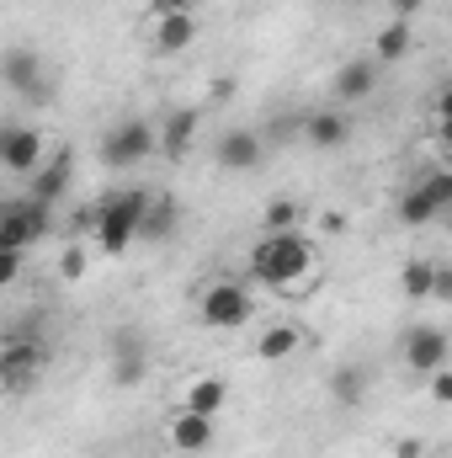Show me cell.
Listing matches in <instances>:
<instances>
[{
    "instance_id": "f546056e",
    "label": "cell",
    "mask_w": 452,
    "mask_h": 458,
    "mask_svg": "<svg viewBox=\"0 0 452 458\" xmlns=\"http://www.w3.org/2000/svg\"><path fill=\"white\" fill-rule=\"evenodd\" d=\"M394 458H426V443L421 437H399L394 443Z\"/></svg>"
},
{
    "instance_id": "30bf717a",
    "label": "cell",
    "mask_w": 452,
    "mask_h": 458,
    "mask_svg": "<svg viewBox=\"0 0 452 458\" xmlns=\"http://www.w3.org/2000/svg\"><path fill=\"white\" fill-rule=\"evenodd\" d=\"M448 203H452V176L448 171H431L421 187H410V192L399 198V219L410 229H421V225H431V219H442Z\"/></svg>"
},
{
    "instance_id": "d6986e66",
    "label": "cell",
    "mask_w": 452,
    "mask_h": 458,
    "mask_svg": "<svg viewBox=\"0 0 452 458\" xmlns=\"http://www.w3.org/2000/svg\"><path fill=\"white\" fill-rule=\"evenodd\" d=\"M181 225V208H176V198L171 192H149V208H144V219H138V240H149V245H160V240H171Z\"/></svg>"
},
{
    "instance_id": "277c9868",
    "label": "cell",
    "mask_w": 452,
    "mask_h": 458,
    "mask_svg": "<svg viewBox=\"0 0 452 458\" xmlns=\"http://www.w3.org/2000/svg\"><path fill=\"white\" fill-rule=\"evenodd\" d=\"M0 86L32 107H48L54 102V75H48V59L32 54V48H5L0 54Z\"/></svg>"
},
{
    "instance_id": "ba28073f",
    "label": "cell",
    "mask_w": 452,
    "mask_h": 458,
    "mask_svg": "<svg viewBox=\"0 0 452 458\" xmlns=\"http://www.w3.org/2000/svg\"><path fill=\"white\" fill-rule=\"evenodd\" d=\"M197 32H203L197 11H149V48L160 59H176V54L197 48Z\"/></svg>"
},
{
    "instance_id": "484cf974",
    "label": "cell",
    "mask_w": 452,
    "mask_h": 458,
    "mask_svg": "<svg viewBox=\"0 0 452 458\" xmlns=\"http://www.w3.org/2000/svg\"><path fill=\"white\" fill-rule=\"evenodd\" d=\"M86 261H91V250H86L80 240L64 245V250H59V277H64V283H80V277H86Z\"/></svg>"
},
{
    "instance_id": "7402d4cb",
    "label": "cell",
    "mask_w": 452,
    "mask_h": 458,
    "mask_svg": "<svg viewBox=\"0 0 452 458\" xmlns=\"http://www.w3.org/2000/svg\"><path fill=\"white\" fill-rule=\"evenodd\" d=\"M410 54V16H394L378 38H372V64H394V59H405Z\"/></svg>"
},
{
    "instance_id": "603a6c76",
    "label": "cell",
    "mask_w": 452,
    "mask_h": 458,
    "mask_svg": "<svg viewBox=\"0 0 452 458\" xmlns=\"http://www.w3.org/2000/svg\"><path fill=\"white\" fill-rule=\"evenodd\" d=\"M431 283H437V261H426V256L405 261V272H399V293H405L410 304H426V299H431Z\"/></svg>"
},
{
    "instance_id": "9c48e42d",
    "label": "cell",
    "mask_w": 452,
    "mask_h": 458,
    "mask_svg": "<svg viewBox=\"0 0 452 458\" xmlns=\"http://www.w3.org/2000/svg\"><path fill=\"white\" fill-rule=\"evenodd\" d=\"M197 128H203V107H171V113L155 123V155L181 165L197 144Z\"/></svg>"
},
{
    "instance_id": "9a60e30c",
    "label": "cell",
    "mask_w": 452,
    "mask_h": 458,
    "mask_svg": "<svg viewBox=\"0 0 452 458\" xmlns=\"http://www.w3.org/2000/svg\"><path fill=\"white\" fill-rule=\"evenodd\" d=\"M229 400V378L224 373H192L176 394V411H192V416H219Z\"/></svg>"
},
{
    "instance_id": "7c38bea8",
    "label": "cell",
    "mask_w": 452,
    "mask_h": 458,
    "mask_svg": "<svg viewBox=\"0 0 452 458\" xmlns=\"http://www.w3.org/2000/svg\"><path fill=\"white\" fill-rule=\"evenodd\" d=\"M70 176H75V155H70V149H59V155H48V160L27 176V198H32V203H43V208H54V203L70 192Z\"/></svg>"
},
{
    "instance_id": "4fadbf2b",
    "label": "cell",
    "mask_w": 452,
    "mask_h": 458,
    "mask_svg": "<svg viewBox=\"0 0 452 458\" xmlns=\"http://www.w3.org/2000/svg\"><path fill=\"white\" fill-rule=\"evenodd\" d=\"M165 443H171L176 454H208V448L219 443V427H213V416L171 411V416H165Z\"/></svg>"
},
{
    "instance_id": "6da1fadb",
    "label": "cell",
    "mask_w": 452,
    "mask_h": 458,
    "mask_svg": "<svg viewBox=\"0 0 452 458\" xmlns=\"http://www.w3.org/2000/svg\"><path fill=\"white\" fill-rule=\"evenodd\" d=\"M250 277L261 283V288H272V293H282V299H298V293H309L314 283H320V250H314V240L309 234H298V229H266L255 245H250Z\"/></svg>"
},
{
    "instance_id": "2e32d148",
    "label": "cell",
    "mask_w": 452,
    "mask_h": 458,
    "mask_svg": "<svg viewBox=\"0 0 452 458\" xmlns=\"http://www.w3.org/2000/svg\"><path fill=\"white\" fill-rule=\"evenodd\" d=\"M213 160H219L224 171H255V165L266 160V139H261L255 128H229L224 139L213 144Z\"/></svg>"
},
{
    "instance_id": "ffe728a7",
    "label": "cell",
    "mask_w": 452,
    "mask_h": 458,
    "mask_svg": "<svg viewBox=\"0 0 452 458\" xmlns=\"http://www.w3.org/2000/svg\"><path fill=\"white\" fill-rule=\"evenodd\" d=\"M304 139H309L314 149H340V144L351 139V117L340 113V107L309 113V117H304Z\"/></svg>"
},
{
    "instance_id": "f1b7e54d",
    "label": "cell",
    "mask_w": 452,
    "mask_h": 458,
    "mask_svg": "<svg viewBox=\"0 0 452 458\" xmlns=\"http://www.w3.org/2000/svg\"><path fill=\"white\" fill-rule=\"evenodd\" d=\"M426 389H431V405H448V400H452V368H448V362L426 373Z\"/></svg>"
},
{
    "instance_id": "52a82bcc",
    "label": "cell",
    "mask_w": 452,
    "mask_h": 458,
    "mask_svg": "<svg viewBox=\"0 0 452 458\" xmlns=\"http://www.w3.org/2000/svg\"><path fill=\"white\" fill-rule=\"evenodd\" d=\"M48 219H54V208H43L32 198L0 203V250H32L48 234Z\"/></svg>"
},
{
    "instance_id": "8992f818",
    "label": "cell",
    "mask_w": 452,
    "mask_h": 458,
    "mask_svg": "<svg viewBox=\"0 0 452 458\" xmlns=\"http://www.w3.org/2000/svg\"><path fill=\"white\" fill-rule=\"evenodd\" d=\"M43 160H48V133L43 128H32V123H5L0 128V171L5 176L27 182Z\"/></svg>"
},
{
    "instance_id": "ac0fdd59",
    "label": "cell",
    "mask_w": 452,
    "mask_h": 458,
    "mask_svg": "<svg viewBox=\"0 0 452 458\" xmlns=\"http://www.w3.org/2000/svg\"><path fill=\"white\" fill-rule=\"evenodd\" d=\"M298 352H304V331H298L293 320H272V326L255 331V357H261V362H288V357H298Z\"/></svg>"
},
{
    "instance_id": "83f0119b",
    "label": "cell",
    "mask_w": 452,
    "mask_h": 458,
    "mask_svg": "<svg viewBox=\"0 0 452 458\" xmlns=\"http://www.w3.org/2000/svg\"><path fill=\"white\" fill-rule=\"evenodd\" d=\"M27 272V250H0V288H16Z\"/></svg>"
},
{
    "instance_id": "e0dca14e",
    "label": "cell",
    "mask_w": 452,
    "mask_h": 458,
    "mask_svg": "<svg viewBox=\"0 0 452 458\" xmlns=\"http://www.w3.org/2000/svg\"><path fill=\"white\" fill-rule=\"evenodd\" d=\"M378 91V64L362 54V59H346L336 70V86H331V97L336 102H367Z\"/></svg>"
},
{
    "instance_id": "5bb4252c",
    "label": "cell",
    "mask_w": 452,
    "mask_h": 458,
    "mask_svg": "<svg viewBox=\"0 0 452 458\" xmlns=\"http://www.w3.org/2000/svg\"><path fill=\"white\" fill-rule=\"evenodd\" d=\"M405 362H410V373H431V368H442V362H448V331L431 326V320L410 326V331H405Z\"/></svg>"
},
{
    "instance_id": "3957f363",
    "label": "cell",
    "mask_w": 452,
    "mask_h": 458,
    "mask_svg": "<svg viewBox=\"0 0 452 458\" xmlns=\"http://www.w3.org/2000/svg\"><path fill=\"white\" fill-rule=\"evenodd\" d=\"M255 315V293L239 277H208L197 288V326L203 331H239Z\"/></svg>"
},
{
    "instance_id": "d4e9b609",
    "label": "cell",
    "mask_w": 452,
    "mask_h": 458,
    "mask_svg": "<svg viewBox=\"0 0 452 458\" xmlns=\"http://www.w3.org/2000/svg\"><path fill=\"white\" fill-rule=\"evenodd\" d=\"M149 378V357H128V362H113V389H138Z\"/></svg>"
},
{
    "instance_id": "8fae6325",
    "label": "cell",
    "mask_w": 452,
    "mask_h": 458,
    "mask_svg": "<svg viewBox=\"0 0 452 458\" xmlns=\"http://www.w3.org/2000/svg\"><path fill=\"white\" fill-rule=\"evenodd\" d=\"M38 373H43V342H32V336H11V342L0 346V389H5V394L32 389Z\"/></svg>"
},
{
    "instance_id": "4316f807",
    "label": "cell",
    "mask_w": 452,
    "mask_h": 458,
    "mask_svg": "<svg viewBox=\"0 0 452 458\" xmlns=\"http://www.w3.org/2000/svg\"><path fill=\"white\" fill-rule=\"evenodd\" d=\"M261 229H298V203L272 198V203H266V214H261Z\"/></svg>"
},
{
    "instance_id": "4dcf8cb0",
    "label": "cell",
    "mask_w": 452,
    "mask_h": 458,
    "mask_svg": "<svg viewBox=\"0 0 452 458\" xmlns=\"http://www.w3.org/2000/svg\"><path fill=\"white\" fill-rule=\"evenodd\" d=\"M208 0H155L149 11H203Z\"/></svg>"
},
{
    "instance_id": "44dd1931",
    "label": "cell",
    "mask_w": 452,
    "mask_h": 458,
    "mask_svg": "<svg viewBox=\"0 0 452 458\" xmlns=\"http://www.w3.org/2000/svg\"><path fill=\"white\" fill-rule=\"evenodd\" d=\"M331 400H336L340 411H351V405L367 400V368L362 362H340L336 373H331Z\"/></svg>"
},
{
    "instance_id": "cb8c5ba5",
    "label": "cell",
    "mask_w": 452,
    "mask_h": 458,
    "mask_svg": "<svg viewBox=\"0 0 452 458\" xmlns=\"http://www.w3.org/2000/svg\"><path fill=\"white\" fill-rule=\"evenodd\" d=\"M107 352H113V362H128V357H149V342H144L138 326H117L113 342H107Z\"/></svg>"
},
{
    "instance_id": "7a4b0ae2",
    "label": "cell",
    "mask_w": 452,
    "mask_h": 458,
    "mask_svg": "<svg viewBox=\"0 0 452 458\" xmlns=\"http://www.w3.org/2000/svg\"><path fill=\"white\" fill-rule=\"evenodd\" d=\"M149 208V187H117L96 203V219H91V240L102 256H122L133 240H138V219Z\"/></svg>"
},
{
    "instance_id": "1f68e13d",
    "label": "cell",
    "mask_w": 452,
    "mask_h": 458,
    "mask_svg": "<svg viewBox=\"0 0 452 458\" xmlns=\"http://www.w3.org/2000/svg\"><path fill=\"white\" fill-rule=\"evenodd\" d=\"M389 5H394V16H415V11H421L426 0H389Z\"/></svg>"
},
{
    "instance_id": "5b68a950",
    "label": "cell",
    "mask_w": 452,
    "mask_h": 458,
    "mask_svg": "<svg viewBox=\"0 0 452 458\" xmlns=\"http://www.w3.org/2000/svg\"><path fill=\"white\" fill-rule=\"evenodd\" d=\"M144 160H155V123H149V117H122L117 128H107V139H102V165L133 171V165H144Z\"/></svg>"
}]
</instances>
